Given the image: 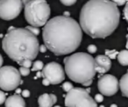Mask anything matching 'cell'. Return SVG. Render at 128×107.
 <instances>
[{"label":"cell","mask_w":128,"mask_h":107,"mask_svg":"<svg viewBox=\"0 0 128 107\" xmlns=\"http://www.w3.org/2000/svg\"><path fill=\"white\" fill-rule=\"evenodd\" d=\"M124 17L128 23V1L126 2V7H124Z\"/></svg>","instance_id":"cell-27"},{"label":"cell","mask_w":128,"mask_h":107,"mask_svg":"<svg viewBox=\"0 0 128 107\" xmlns=\"http://www.w3.org/2000/svg\"><path fill=\"white\" fill-rule=\"evenodd\" d=\"M3 62H4V60H3V57L1 56V54H0V68H1V67H2Z\"/></svg>","instance_id":"cell-31"},{"label":"cell","mask_w":128,"mask_h":107,"mask_svg":"<svg viewBox=\"0 0 128 107\" xmlns=\"http://www.w3.org/2000/svg\"><path fill=\"white\" fill-rule=\"evenodd\" d=\"M21 91H21L20 89H17V90H16V93H17V94H20V93L21 92Z\"/></svg>","instance_id":"cell-33"},{"label":"cell","mask_w":128,"mask_h":107,"mask_svg":"<svg viewBox=\"0 0 128 107\" xmlns=\"http://www.w3.org/2000/svg\"><path fill=\"white\" fill-rule=\"evenodd\" d=\"M36 77H42V75H41V72L40 71H38L37 74H36Z\"/></svg>","instance_id":"cell-32"},{"label":"cell","mask_w":128,"mask_h":107,"mask_svg":"<svg viewBox=\"0 0 128 107\" xmlns=\"http://www.w3.org/2000/svg\"><path fill=\"white\" fill-rule=\"evenodd\" d=\"M67 107H98L96 102L90 96L87 90L80 87H73L65 97Z\"/></svg>","instance_id":"cell-6"},{"label":"cell","mask_w":128,"mask_h":107,"mask_svg":"<svg viewBox=\"0 0 128 107\" xmlns=\"http://www.w3.org/2000/svg\"><path fill=\"white\" fill-rule=\"evenodd\" d=\"M72 88H73V84H72L70 82H65L63 84H62V89L66 91V92L70 91Z\"/></svg>","instance_id":"cell-21"},{"label":"cell","mask_w":128,"mask_h":107,"mask_svg":"<svg viewBox=\"0 0 128 107\" xmlns=\"http://www.w3.org/2000/svg\"><path fill=\"white\" fill-rule=\"evenodd\" d=\"M110 107H118V105H114V104H113V105H110Z\"/></svg>","instance_id":"cell-35"},{"label":"cell","mask_w":128,"mask_h":107,"mask_svg":"<svg viewBox=\"0 0 128 107\" xmlns=\"http://www.w3.org/2000/svg\"><path fill=\"white\" fill-rule=\"evenodd\" d=\"M20 66H24V67H26V68H30L31 65H32V60L30 59H25V60H22L20 61V63H18Z\"/></svg>","instance_id":"cell-18"},{"label":"cell","mask_w":128,"mask_h":107,"mask_svg":"<svg viewBox=\"0 0 128 107\" xmlns=\"http://www.w3.org/2000/svg\"><path fill=\"white\" fill-rule=\"evenodd\" d=\"M6 95L4 91H0V105H2L6 102Z\"/></svg>","instance_id":"cell-24"},{"label":"cell","mask_w":128,"mask_h":107,"mask_svg":"<svg viewBox=\"0 0 128 107\" xmlns=\"http://www.w3.org/2000/svg\"><path fill=\"white\" fill-rule=\"evenodd\" d=\"M25 6V18L34 27L44 26L50 16V7L46 0H22Z\"/></svg>","instance_id":"cell-5"},{"label":"cell","mask_w":128,"mask_h":107,"mask_svg":"<svg viewBox=\"0 0 128 107\" xmlns=\"http://www.w3.org/2000/svg\"><path fill=\"white\" fill-rule=\"evenodd\" d=\"M99 107H104V105H101V106H99Z\"/></svg>","instance_id":"cell-37"},{"label":"cell","mask_w":128,"mask_h":107,"mask_svg":"<svg viewBox=\"0 0 128 107\" xmlns=\"http://www.w3.org/2000/svg\"><path fill=\"white\" fill-rule=\"evenodd\" d=\"M112 1L114 4H117L118 6H121V5H124L128 0H112Z\"/></svg>","instance_id":"cell-25"},{"label":"cell","mask_w":128,"mask_h":107,"mask_svg":"<svg viewBox=\"0 0 128 107\" xmlns=\"http://www.w3.org/2000/svg\"><path fill=\"white\" fill-rule=\"evenodd\" d=\"M44 44L56 56L68 55L80 46L82 30L75 19L57 16L48 20L42 30Z\"/></svg>","instance_id":"cell-2"},{"label":"cell","mask_w":128,"mask_h":107,"mask_svg":"<svg viewBox=\"0 0 128 107\" xmlns=\"http://www.w3.org/2000/svg\"><path fill=\"white\" fill-rule=\"evenodd\" d=\"M94 99L96 103H102V102L104 101V97H103V95H101V94H96V96H95Z\"/></svg>","instance_id":"cell-26"},{"label":"cell","mask_w":128,"mask_h":107,"mask_svg":"<svg viewBox=\"0 0 128 107\" xmlns=\"http://www.w3.org/2000/svg\"><path fill=\"white\" fill-rule=\"evenodd\" d=\"M54 107H60V106H59V105H55V106H54Z\"/></svg>","instance_id":"cell-36"},{"label":"cell","mask_w":128,"mask_h":107,"mask_svg":"<svg viewBox=\"0 0 128 107\" xmlns=\"http://www.w3.org/2000/svg\"><path fill=\"white\" fill-rule=\"evenodd\" d=\"M23 8L22 0H0V18L12 20L20 14Z\"/></svg>","instance_id":"cell-8"},{"label":"cell","mask_w":128,"mask_h":107,"mask_svg":"<svg viewBox=\"0 0 128 107\" xmlns=\"http://www.w3.org/2000/svg\"><path fill=\"white\" fill-rule=\"evenodd\" d=\"M2 48L12 60L20 63L25 59L34 60L39 53L37 37L26 28L11 27L2 40Z\"/></svg>","instance_id":"cell-3"},{"label":"cell","mask_w":128,"mask_h":107,"mask_svg":"<svg viewBox=\"0 0 128 107\" xmlns=\"http://www.w3.org/2000/svg\"><path fill=\"white\" fill-rule=\"evenodd\" d=\"M46 49H48V48H46V46L45 45V44H41V45H40L39 51L44 53V52H46Z\"/></svg>","instance_id":"cell-29"},{"label":"cell","mask_w":128,"mask_h":107,"mask_svg":"<svg viewBox=\"0 0 128 107\" xmlns=\"http://www.w3.org/2000/svg\"><path fill=\"white\" fill-rule=\"evenodd\" d=\"M42 84H43V85H45V86H48L50 84H51V83L49 82V80H48V79H46V78H43V80H42Z\"/></svg>","instance_id":"cell-30"},{"label":"cell","mask_w":128,"mask_h":107,"mask_svg":"<svg viewBox=\"0 0 128 107\" xmlns=\"http://www.w3.org/2000/svg\"><path fill=\"white\" fill-rule=\"evenodd\" d=\"M63 62L66 74L71 80L84 86L92 84L96 71L94 58L91 55L76 52L66 57Z\"/></svg>","instance_id":"cell-4"},{"label":"cell","mask_w":128,"mask_h":107,"mask_svg":"<svg viewBox=\"0 0 128 107\" xmlns=\"http://www.w3.org/2000/svg\"><path fill=\"white\" fill-rule=\"evenodd\" d=\"M26 28L28 31H30V32H32V34H34L35 36H38L40 34L39 27H34V26H32V25H29V26H26Z\"/></svg>","instance_id":"cell-20"},{"label":"cell","mask_w":128,"mask_h":107,"mask_svg":"<svg viewBox=\"0 0 128 107\" xmlns=\"http://www.w3.org/2000/svg\"><path fill=\"white\" fill-rule=\"evenodd\" d=\"M62 4H63L64 5L66 6H70V5H73V4H76V0H60Z\"/></svg>","instance_id":"cell-22"},{"label":"cell","mask_w":128,"mask_h":107,"mask_svg":"<svg viewBox=\"0 0 128 107\" xmlns=\"http://www.w3.org/2000/svg\"><path fill=\"white\" fill-rule=\"evenodd\" d=\"M119 88L123 96L128 98V72L121 77L119 81Z\"/></svg>","instance_id":"cell-14"},{"label":"cell","mask_w":128,"mask_h":107,"mask_svg":"<svg viewBox=\"0 0 128 107\" xmlns=\"http://www.w3.org/2000/svg\"><path fill=\"white\" fill-rule=\"evenodd\" d=\"M95 71L98 73L104 74L107 72L112 67V61L106 55H98L94 58Z\"/></svg>","instance_id":"cell-11"},{"label":"cell","mask_w":128,"mask_h":107,"mask_svg":"<svg viewBox=\"0 0 128 107\" xmlns=\"http://www.w3.org/2000/svg\"><path fill=\"white\" fill-rule=\"evenodd\" d=\"M57 102V97L54 94H44L40 95L38 98L39 107H52Z\"/></svg>","instance_id":"cell-12"},{"label":"cell","mask_w":128,"mask_h":107,"mask_svg":"<svg viewBox=\"0 0 128 107\" xmlns=\"http://www.w3.org/2000/svg\"><path fill=\"white\" fill-rule=\"evenodd\" d=\"M118 63L123 66L128 65V50H123L119 51L117 56Z\"/></svg>","instance_id":"cell-15"},{"label":"cell","mask_w":128,"mask_h":107,"mask_svg":"<svg viewBox=\"0 0 128 107\" xmlns=\"http://www.w3.org/2000/svg\"><path fill=\"white\" fill-rule=\"evenodd\" d=\"M43 78L49 80L52 84H58L65 78V72L60 64L56 62H50L46 64L41 71Z\"/></svg>","instance_id":"cell-9"},{"label":"cell","mask_w":128,"mask_h":107,"mask_svg":"<svg viewBox=\"0 0 128 107\" xmlns=\"http://www.w3.org/2000/svg\"><path fill=\"white\" fill-rule=\"evenodd\" d=\"M127 37V41H126V48H127V50H128V35L126 36Z\"/></svg>","instance_id":"cell-34"},{"label":"cell","mask_w":128,"mask_h":107,"mask_svg":"<svg viewBox=\"0 0 128 107\" xmlns=\"http://www.w3.org/2000/svg\"><path fill=\"white\" fill-rule=\"evenodd\" d=\"M6 107H26V102L18 94L10 96L6 99Z\"/></svg>","instance_id":"cell-13"},{"label":"cell","mask_w":128,"mask_h":107,"mask_svg":"<svg viewBox=\"0 0 128 107\" xmlns=\"http://www.w3.org/2000/svg\"><path fill=\"white\" fill-rule=\"evenodd\" d=\"M98 87L101 94L110 97L116 94L118 91L119 83L117 77L110 74H106L99 77L98 82Z\"/></svg>","instance_id":"cell-10"},{"label":"cell","mask_w":128,"mask_h":107,"mask_svg":"<svg viewBox=\"0 0 128 107\" xmlns=\"http://www.w3.org/2000/svg\"><path fill=\"white\" fill-rule=\"evenodd\" d=\"M118 54V51L116 50H106L105 51V55L110 59H115L117 58V56Z\"/></svg>","instance_id":"cell-17"},{"label":"cell","mask_w":128,"mask_h":107,"mask_svg":"<svg viewBox=\"0 0 128 107\" xmlns=\"http://www.w3.org/2000/svg\"><path fill=\"white\" fill-rule=\"evenodd\" d=\"M87 51H89L90 53H91V54H92V53H96V51H98V48H96V46L94 45V44H90V45L88 46Z\"/></svg>","instance_id":"cell-23"},{"label":"cell","mask_w":128,"mask_h":107,"mask_svg":"<svg viewBox=\"0 0 128 107\" xmlns=\"http://www.w3.org/2000/svg\"><path fill=\"white\" fill-rule=\"evenodd\" d=\"M21 94L22 97H24V98H28L30 96V91L28 90H24V91H21Z\"/></svg>","instance_id":"cell-28"},{"label":"cell","mask_w":128,"mask_h":107,"mask_svg":"<svg viewBox=\"0 0 128 107\" xmlns=\"http://www.w3.org/2000/svg\"><path fill=\"white\" fill-rule=\"evenodd\" d=\"M20 73L21 76H24V77H26V76H28L29 74H30V69L29 68H26V67H24V66H20Z\"/></svg>","instance_id":"cell-19"},{"label":"cell","mask_w":128,"mask_h":107,"mask_svg":"<svg viewBox=\"0 0 128 107\" xmlns=\"http://www.w3.org/2000/svg\"><path fill=\"white\" fill-rule=\"evenodd\" d=\"M22 83L20 71L13 66H3L0 68V88L10 91L16 90Z\"/></svg>","instance_id":"cell-7"},{"label":"cell","mask_w":128,"mask_h":107,"mask_svg":"<svg viewBox=\"0 0 128 107\" xmlns=\"http://www.w3.org/2000/svg\"><path fill=\"white\" fill-rule=\"evenodd\" d=\"M120 19L118 5L110 0H90L80 12V26L92 38H105L117 29Z\"/></svg>","instance_id":"cell-1"},{"label":"cell","mask_w":128,"mask_h":107,"mask_svg":"<svg viewBox=\"0 0 128 107\" xmlns=\"http://www.w3.org/2000/svg\"><path fill=\"white\" fill-rule=\"evenodd\" d=\"M43 67H44V64H43L42 61H35L34 64H32V71H39L42 70Z\"/></svg>","instance_id":"cell-16"}]
</instances>
